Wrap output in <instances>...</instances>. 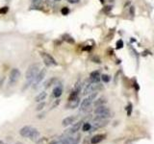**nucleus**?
I'll use <instances>...</instances> for the list:
<instances>
[{
	"mask_svg": "<svg viewBox=\"0 0 154 144\" xmlns=\"http://www.w3.org/2000/svg\"><path fill=\"white\" fill-rule=\"evenodd\" d=\"M40 72V64H33L28 67L25 73V79L27 81H32L37 76V74Z\"/></svg>",
	"mask_w": 154,
	"mask_h": 144,
	"instance_id": "f257e3e1",
	"label": "nucleus"
},
{
	"mask_svg": "<svg viewBox=\"0 0 154 144\" xmlns=\"http://www.w3.org/2000/svg\"><path fill=\"white\" fill-rule=\"evenodd\" d=\"M94 112L96 114V117L94 119H106L110 117V110L103 105L96 107Z\"/></svg>",
	"mask_w": 154,
	"mask_h": 144,
	"instance_id": "f03ea898",
	"label": "nucleus"
},
{
	"mask_svg": "<svg viewBox=\"0 0 154 144\" xmlns=\"http://www.w3.org/2000/svg\"><path fill=\"white\" fill-rule=\"evenodd\" d=\"M96 96H97V92H93L91 93L88 97L85 98L83 101L81 102L80 104V110H86L87 109H88L90 106L91 105V103L94 102V99L96 98Z\"/></svg>",
	"mask_w": 154,
	"mask_h": 144,
	"instance_id": "7ed1b4c3",
	"label": "nucleus"
},
{
	"mask_svg": "<svg viewBox=\"0 0 154 144\" xmlns=\"http://www.w3.org/2000/svg\"><path fill=\"white\" fill-rule=\"evenodd\" d=\"M102 88H103L102 85L99 84V83H91L85 88L83 94L88 95V94H91L93 92H96V91H98L99 89H102Z\"/></svg>",
	"mask_w": 154,
	"mask_h": 144,
	"instance_id": "20e7f679",
	"label": "nucleus"
},
{
	"mask_svg": "<svg viewBox=\"0 0 154 144\" xmlns=\"http://www.w3.org/2000/svg\"><path fill=\"white\" fill-rule=\"evenodd\" d=\"M19 78H20V71L17 68L12 69L9 75V86H14L18 82Z\"/></svg>",
	"mask_w": 154,
	"mask_h": 144,
	"instance_id": "39448f33",
	"label": "nucleus"
},
{
	"mask_svg": "<svg viewBox=\"0 0 154 144\" xmlns=\"http://www.w3.org/2000/svg\"><path fill=\"white\" fill-rule=\"evenodd\" d=\"M41 57H42V59L43 62H45V64L46 66H55L58 64L54 58H53L51 55L47 54V53H45V52H42Z\"/></svg>",
	"mask_w": 154,
	"mask_h": 144,
	"instance_id": "423d86ee",
	"label": "nucleus"
},
{
	"mask_svg": "<svg viewBox=\"0 0 154 144\" xmlns=\"http://www.w3.org/2000/svg\"><path fill=\"white\" fill-rule=\"evenodd\" d=\"M45 74H46V69L45 68H43V69H42V70H40V72L37 74V76L34 78V80H33V85H34V88H37L38 86V84H41L42 83V81L43 80V78L45 77Z\"/></svg>",
	"mask_w": 154,
	"mask_h": 144,
	"instance_id": "0eeeda50",
	"label": "nucleus"
},
{
	"mask_svg": "<svg viewBox=\"0 0 154 144\" xmlns=\"http://www.w3.org/2000/svg\"><path fill=\"white\" fill-rule=\"evenodd\" d=\"M108 124V121H106L105 119H94V126H91V132H94L95 130H97L99 128H102L104 126Z\"/></svg>",
	"mask_w": 154,
	"mask_h": 144,
	"instance_id": "6e6552de",
	"label": "nucleus"
},
{
	"mask_svg": "<svg viewBox=\"0 0 154 144\" xmlns=\"http://www.w3.org/2000/svg\"><path fill=\"white\" fill-rule=\"evenodd\" d=\"M33 127L31 126H24L22 127L20 130H19V134H20L21 136L23 137H29V136H30L31 132L33 131Z\"/></svg>",
	"mask_w": 154,
	"mask_h": 144,
	"instance_id": "1a4fd4ad",
	"label": "nucleus"
},
{
	"mask_svg": "<svg viewBox=\"0 0 154 144\" xmlns=\"http://www.w3.org/2000/svg\"><path fill=\"white\" fill-rule=\"evenodd\" d=\"M82 123H83V121L82 120H80V121L78 122H76V123H73V126H72L69 130V132H67V134H74L76 132H78L79 131V129L81 128L82 126Z\"/></svg>",
	"mask_w": 154,
	"mask_h": 144,
	"instance_id": "9d476101",
	"label": "nucleus"
},
{
	"mask_svg": "<svg viewBox=\"0 0 154 144\" xmlns=\"http://www.w3.org/2000/svg\"><path fill=\"white\" fill-rule=\"evenodd\" d=\"M101 79L100 74L98 71H94L91 72V75H90V80H91V83H98L99 80Z\"/></svg>",
	"mask_w": 154,
	"mask_h": 144,
	"instance_id": "9b49d317",
	"label": "nucleus"
},
{
	"mask_svg": "<svg viewBox=\"0 0 154 144\" xmlns=\"http://www.w3.org/2000/svg\"><path fill=\"white\" fill-rule=\"evenodd\" d=\"M75 119H76V117H75V116H73V115H70V116H67V117H66L64 120H63L62 125H63V126H64V127L69 126V125H71V124H73V123H74Z\"/></svg>",
	"mask_w": 154,
	"mask_h": 144,
	"instance_id": "f8f14e48",
	"label": "nucleus"
},
{
	"mask_svg": "<svg viewBox=\"0 0 154 144\" xmlns=\"http://www.w3.org/2000/svg\"><path fill=\"white\" fill-rule=\"evenodd\" d=\"M79 103H80V99H79V97H77L74 100L69 101V103L66 105V109H75V108H77V106L79 105Z\"/></svg>",
	"mask_w": 154,
	"mask_h": 144,
	"instance_id": "ddd939ff",
	"label": "nucleus"
},
{
	"mask_svg": "<svg viewBox=\"0 0 154 144\" xmlns=\"http://www.w3.org/2000/svg\"><path fill=\"white\" fill-rule=\"evenodd\" d=\"M105 137H106L105 134H96V136H93V138L91 139V144H97V143L102 141Z\"/></svg>",
	"mask_w": 154,
	"mask_h": 144,
	"instance_id": "4468645a",
	"label": "nucleus"
},
{
	"mask_svg": "<svg viewBox=\"0 0 154 144\" xmlns=\"http://www.w3.org/2000/svg\"><path fill=\"white\" fill-rule=\"evenodd\" d=\"M63 93V88H62V86H56V88L53 89L52 91V96L53 97H55V98H59L60 96L62 95Z\"/></svg>",
	"mask_w": 154,
	"mask_h": 144,
	"instance_id": "2eb2a0df",
	"label": "nucleus"
},
{
	"mask_svg": "<svg viewBox=\"0 0 154 144\" xmlns=\"http://www.w3.org/2000/svg\"><path fill=\"white\" fill-rule=\"evenodd\" d=\"M38 137H40V132H38L37 129H33V131L31 132L30 136H29V138H30L32 141L36 142L38 139Z\"/></svg>",
	"mask_w": 154,
	"mask_h": 144,
	"instance_id": "dca6fc26",
	"label": "nucleus"
},
{
	"mask_svg": "<svg viewBox=\"0 0 154 144\" xmlns=\"http://www.w3.org/2000/svg\"><path fill=\"white\" fill-rule=\"evenodd\" d=\"M46 96H47V93L45 92V91H42L40 94H38L35 97V101H36V102H38V103L42 102L43 100H45Z\"/></svg>",
	"mask_w": 154,
	"mask_h": 144,
	"instance_id": "f3484780",
	"label": "nucleus"
},
{
	"mask_svg": "<svg viewBox=\"0 0 154 144\" xmlns=\"http://www.w3.org/2000/svg\"><path fill=\"white\" fill-rule=\"evenodd\" d=\"M105 103H106V99L103 98V97H101L98 100L95 101V102H94V106H95V107H98V106H102Z\"/></svg>",
	"mask_w": 154,
	"mask_h": 144,
	"instance_id": "a211bd4d",
	"label": "nucleus"
},
{
	"mask_svg": "<svg viewBox=\"0 0 154 144\" xmlns=\"http://www.w3.org/2000/svg\"><path fill=\"white\" fill-rule=\"evenodd\" d=\"M63 40H66V42H69V43H74V40L69 35H67V34H66V35L63 36Z\"/></svg>",
	"mask_w": 154,
	"mask_h": 144,
	"instance_id": "6ab92c4d",
	"label": "nucleus"
},
{
	"mask_svg": "<svg viewBox=\"0 0 154 144\" xmlns=\"http://www.w3.org/2000/svg\"><path fill=\"white\" fill-rule=\"evenodd\" d=\"M78 91H76V90H73L72 92L70 93V95H69V101H71V100H74V99H76L77 97H78Z\"/></svg>",
	"mask_w": 154,
	"mask_h": 144,
	"instance_id": "aec40b11",
	"label": "nucleus"
},
{
	"mask_svg": "<svg viewBox=\"0 0 154 144\" xmlns=\"http://www.w3.org/2000/svg\"><path fill=\"white\" fill-rule=\"evenodd\" d=\"M72 142H73V138L72 137H65L62 140L61 144H72Z\"/></svg>",
	"mask_w": 154,
	"mask_h": 144,
	"instance_id": "412c9836",
	"label": "nucleus"
},
{
	"mask_svg": "<svg viewBox=\"0 0 154 144\" xmlns=\"http://www.w3.org/2000/svg\"><path fill=\"white\" fill-rule=\"evenodd\" d=\"M91 128V125L88 122H86L83 124V126H82V130H83V132H89Z\"/></svg>",
	"mask_w": 154,
	"mask_h": 144,
	"instance_id": "4be33fe9",
	"label": "nucleus"
},
{
	"mask_svg": "<svg viewBox=\"0 0 154 144\" xmlns=\"http://www.w3.org/2000/svg\"><path fill=\"white\" fill-rule=\"evenodd\" d=\"M56 81V79L55 78H52V79H49L48 80L46 83H45V88H49L50 86H52L53 85V83H54V82Z\"/></svg>",
	"mask_w": 154,
	"mask_h": 144,
	"instance_id": "5701e85b",
	"label": "nucleus"
},
{
	"mask_svg": "<svg viewBox=\"0 0 154 144\" xmlns=\"http://www.w3.org/2000/svg\"><path fill=\"white\" fill-rule=\"evenodd\" d=\"M45 103L43 102V101H42V102H40V104H38V107L36 108V110H37V112H40V110H42L43 108H45Z\"/></svg>",
	"mask_w": 154,
	"mask_h": 144,
	"instance_id": "b1692460",
	"label": "nucleus"
},
{
	"mask_svg": "<svg viewBox=\"0 0 154 144\" xmlns=\"http://www.w3.org/2000/svg\"><path fill=\"white\" fill-rule=\"evenodd\" d=\"M101 80H102L103 82H104V83H108V82L111 80V78H110V76L109 75H102V76H101Z\"/></svg>",
	"mask_w": 154,
	"mask_h": 144,
	"instance_id": "393cba45",
	"label": "nucleus"
},
{
	"mask_svg": "<svg viewBox=\"0 0 154 144\" xmlns=\"http://www.w3.org/2000/svg\"><path fill=\"white\" fill-rule=\"evenodd\" d=\"M61 13H62L63 16H66V14L69 13V9L67 8V7H64V8H62V10H61Z\"/></svg>",
	"mask_w": 154,
	"mask_h": 144,
	"instance_id": "a878e982",
	"label": "nucleus"
},
{
	"mask_svg": "<svg viewBox=\"0 0 154 144\" xmlns=\"http://www.w3.org/2000/svg\"><path fill=\"white\" fill-rule=\"evenodd\" d=\"M47 140V138L46 137H43V138H38V140L36 141L37 144H45Z\"/></svg>",
	"mask_w": 154,
	"mask_h": 144,
	"instance_id": "bb28decb",
	"label": "nucleus"
},
{
	"mask_svg": "<svg viewBox=\"0 0 154 144\" xmlns=\"http://www.w3.org/2000/svg\"><path fill=\"white\" fill-rule=\"evenodd\" d=\"M61 103V100L60 99H58V100H56L55 102H54V104H53L52 106H51V110H53V109H55L57 106H59V104Z\"/></svg>",
	"mask_w": 154,
	"mask_h": 144,
	"instance_id": "cd10ccee",
	"label": "nucleus"
},
{
	"mask_svg": "<svg viewBox=\"0 0 154 144\" xmlns=\"http://www.w3.org/2000/svg\"><path fill=\"white\" fill-rule=\"evenodd\" d=\"M123 47V41L122 40H118V42H117V48H122Z\"/></svg>",
	"mask_w": 154,
	"mask_h": 144,
	"instance_id": "c85d7f7f",
	"label": "nucleus"
},
{
	"mask_svg": "<svg viewBox=\"0 0 154 144\" xmlns=\"http://www.w3.org/2000/svg\"><path fill=\"white\" fill-rule=\"evenodd\" d=\"M8 12V7H3L2 9H0V14H5Z\"/></svg>",
	"mask_w": 154,
	"mask_h": 144,
	"instance_id": "c756f323",
	"label": "nucleus"
},
{
	"mask_svg": "<svg viewBox=\"0 0 154 144\" xmlns=\"http://www.w3.org/2000/svg\"><path fill=\"white\" fill-rule=\"evenodd\" d=\"M131 112H132V106H131V105H129V106H128L127 114H128V115H130V114H131Z\"/></svg>",
	"mask_w": 154,
	"mask_h": 144,
	"instance_id": "7c9ffc66",
	"label": "nucleus"
},
{
	"mask_svg": "<svg viewBox=\"0 0 154 144\" xmlns=\"http://www.w3.org/2000/svg\"><path fill=\"white\" fill-rule=\"evenodd\" d=\"M69 3H77V2H79V0H67Z\"/></svg>",
	"mask_w": 154,
	"mask_h": 144,
	"instance_id": "2f4dec72",
	"label": "nucleus"
},
{
	"mask_svg": "<svg viewBox=\"0 0 154 144\" xmlns=\"http://www.w3.org/2000/svg\"><path fill=\"white\" fill-rule=\"evenodd\" d=\"M45 112H43V113H41L40 115H38V118H42V117H45Z\"/></svg>",
	"mask_w": 154,
	"mask_h": 144,
	"instance_id": "473e14b6",
	"label": "nucleus"
},
{
	"mask_svg": "<svg viewBox=\"0 0 154 144\" xmlns=\"http://www.w3.org/2000/svg\"><path fill=\"white\" fill-rule=\"evenodd\" d=\"M41 1H42V0H32V2H33V3H36V4H37V3H40Z\"/></svg>",
	"mask_w": 154,
	"mask_h": 144,
	"instance_id": "72a5a7b5",
	"label": "nucleus"
},
{
	"mask_svg": "<svg viewBox=\"0 0 154 144\" xmlns=\"http://www.w3.org/2000/svg\"><path fill=\"white\" fill-rule=\"evenodd\" d=\"M50 144H59V143H58V141H57V140H53V141H51V142H50Z\"/></svg>",
	"mask_w": 154,
	"mask_h": 144,
	"instance_id": "f704fd0d",
	"label": "nucleus"
},
{
	"mask_svg": "<svg viewBox=\"0 0 154 144\" xmlns=\"http://www.w3.org/2000/svg\"><path fill=\"white\" fill-rule=\"evenodd\" d=\"M0 144H5V143H4V142H3L2 140H0Z\"/></svg>",
	"mask_w": 154,
	"mask_h": 144,
	"instance_id": "c9c22d12",
	"label": "nucleus"
},
{
	"mask_svg": "<svg viewBox=\"0 0 154 144\" xmlns=\"http://www.w3.org/2000/svg\"><path fill=\"white\" fill-rule=\"evenodd\" d=\"M17 144H22V143H21V142H17Z\"/></svg>",
	"mask_w": 154,
	"mask_h": 144,
	"instance_id": "e433bc0d",
	"label": "nucleus"
},
{
	"mask_svg": "<svg viewBox=\"0 0 154 144\" xmlns=\"http://www.w3.org/2000/svg\"><path fill=\"white\" fill-rule=\"evenodd\" d=\"M100 1H101V2H102V3H103V2H104V0H100Z\"/></svg>",
	"mask_w": 154,
	"mask_h": 144,
	"instance_id": "4c0bfd02",
	"label": "nucleus"
},
{
	"mask_svg": "<svg viewBox=\"0 0 154 144\" xmlns=\"http://www.w3.org/2000/svg\"><path fill=\"white\" fill-rule=\"evenodd\" d=\"M55 1H60V0H55Z\"/></svg>",
	"mask_w": 154,
	"mask_h": 144,
	"instance_id": "58836bf2",
	"label": "nucleus"
},
{
	"mask_svg": "<svg viewBox=\"0 0 154 144\" xmlns=\"http://www.w3.org/2000/svg\"><path fill=\"white\" fill-rule=\"evenodd\" d=\"M0 85H1V81H0Z\"/></svg>",
	"mask_w": 154,
	"mask_h": 144,
	"instance_id": "ea45409f",
	"label": "nucleus"
}]
</instances>
